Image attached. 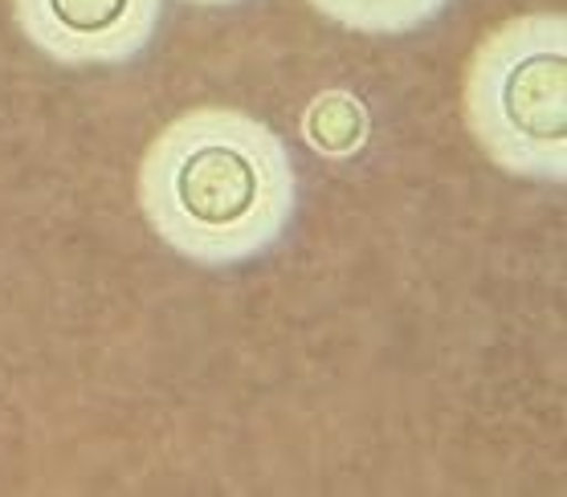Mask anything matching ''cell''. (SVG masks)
<instances>
[{"label":"cell","mask_w":567,"mask_h":497,"mask_svg":"<svg viewBox=\"0 0 567 497\" xmlns=\"http://www.w3.org/2000/svg\"><path fill=\"white\" fill-rule=\"evenodd\" d=\"M140 208L147 229L184 261L246 266L278 249L295 225V155L246 111H188L143 155Z\"/></svg>","instance_id":"1"},{"label":"cell","mask_w":567,"mask_h":497,"mask_svg":"<svg viewBox=\"0 0 567 497\" xmlns=\"http://www.w3.org/2000/svg\"><path fill=\"white\" fill-rule=\"evenodd\" d=\"M465 123L506 176L567 179V21L515 17L477 45L465 70Z\"/></svg>","instance_id":"2"},{"label":"cell","mask_w":567,"mask_h":497,"mask_svg":"<svg viewBox=\"0 0 567 497\" xmlns=\"http://www.w3.org/2000/svg\"><path fill=\"white\" fill-rule=\"evenodd\" d=\"M13 17L58 65H127L155 41L164 0H13Z\"/></svg>","instance_id":"3"},{"label":"cell","mask_w":567,"mask_h":497,"mask_svg":"<svg viewBox=\"0 0 567 497\" xmlns=\"http://www.w3.org/2000/svg\"><path fill=\"white\" fill-rule=\"evenodd\" d=\"M319 17L351 33H372V38H400L416 33L429 21H437L453 0H307Z\"/></svg>","instance_id":"4"},{"label":"cell","mask_w":567,"mask_h":497,"mask_svg":"<svg viewBox=\"0 0 567 497\" xmlns=\"http://www.w3.org/2000/svg\"><path fill=\"white\" fill-rule=\"evenodd\" d=\"M307 139L315 143V152L327 155H348L363 143V111L351 103L348 94H327L315 103V111L307 115Z\"/></svg>","instance_id":"5"},{"label":"cell","mask_w":567,"mask_h":497,"mask_svg":"<svg viewBox=\"0 0 567 497\" xmlns=\"http://www.w3.org/2000/svg\"><path fill=\"white\" fill-rule=\"evenodd\" d=\"M184 4H200V9H225V4H241V0H184Z\"/></svg>","instance_id":"6"}]
</instances>
